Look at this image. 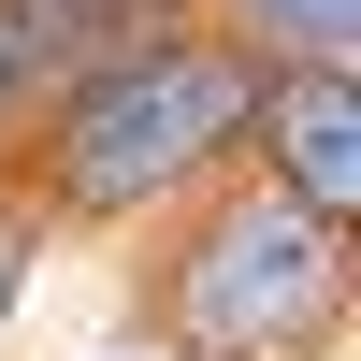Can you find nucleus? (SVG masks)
<instances>
[{
  "label": "nucleus",
  "instance_id": "nucleus-5",
  "mask_svg": "<svg viewBox=\"0 0 361 361\" xmlns=\"http://www.w3.org/2000/svg\"><path fill=\"white\" fill-rule=\"evenodd\" d=\"M260 15H275V29H289V44H318V58H333V44H347V15H361V0H260Z\"/></svg>",
  "mask_w": 361,
  "mask_h": 361
},
{
  "label": "nucleus",
  "instance_id": "nucleus-6",
  "mask_svg": "<svg viewBox=\"0 0 361 361\" xmlns=\"http://www.w3.org/2000/svg\"><path fill=\"white\" fill-rule=\"evenodd\" d=\"M0 275H15V231H0ZM0 304H15V289H0Z\"/></svg>",
  "mask_w": 361,
  "mask_h": 361
},
{
  "label": "nucleus",
  "instance_id": "nucleus-1",
  "mask_svg": "<svg viewBox=\"0 0 361 361\" xmlns=\"http://www.w3.org/2000/svg\"><path fill=\"white\" fill-rule=\"evenodd\" d=\"M246 116H260V73L188 58V44H145V58H116V73H87V102L58 116V188L73 202H145V188H173V173H202Z\"/></svg>",
  "mask_w": 361,
  "mask_h": 361
},
{
  "label": "nucleus",
  "instance_id": "nucleus-3",
  "mask_svg": "<svg viewBox=\"0 0 361 361\" xmlns=\"http://www.w3.org/2000/svg\"><path fill=\"white\" fill-rule=\"evenodd\" d=\"M275 145H289V217H347L361 202V130H347V73H304L275 102Z\"/></svg>",
  "mask_w": 361,
  "mask_h": 361
},
{
  "label": "nucleus",
  "instance_id": "nucleus-4",
  "mask_svg": "<svg viewBox=\"0 0 361 361\" xmlns=\"http://www.w3.org/2000/svg\"><path fill=\"white\" fill-rule=\"evenodd\" d=\"M145 0H15L0 15V102H15L29 73H58V58H87V44H116Z\"/></svg>",
  "mask_w": 361,
  "mask_h": 361
},
{
  "label": "nucleus",
  "instance_id": "nucleus-2",
  "mask_svg": "<svg viewBox=\"0 0 361 361\" xmlns=\"http://www.w3.org/2000/svg\"><path fill=\"white\" fill-rule=\"evenodd\" d=\"M173 318H188L202 361H275V347H304L318 318H333V246H318V217L231 202V217L188 246V275H173Z\"/></svg>",
  "mask_w": 361,
  "mask_h": 361
}]
</instances>
